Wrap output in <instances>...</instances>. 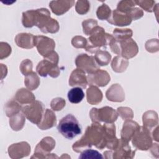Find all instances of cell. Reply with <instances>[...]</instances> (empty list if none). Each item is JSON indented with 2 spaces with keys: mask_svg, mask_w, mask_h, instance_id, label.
I'll return each mask as SVG.
<instances>
[{
  "mask_svg": "<svg viewBox=\"0 0 159 159\" xmlns=\"http://www.w3.org/2000/svg\"><path fill=\"white\" fill-rule=\"evenodd\" d=\"M107 21L115 25L124 26L129 25L132 22V19L127 13L115 10L112 12V14L107 19Z\"/></svg>",
  "mask_w": 159,
  "mask_h": 159,
  "instance_id": "cell-15",
  "label": "cell"
},
{
  "mask_svg": "<svg viewBox=\"0 0 159 159\" xmlns=\"http://www.w3.org/2000/svg\"><path fill=\"white\" fill-rule=\"evenodd\" d=\"M83 32L86 35H89L93 29L97 26L98 22L96 20L94 19H87L83 22Z\"/></svg>",
  "mask_w": 159,
  "mask_h": 159,
  "instance_id": "cell-31",
  "label": "cell"
},
{
  "mask_svg": "<svg viewBox=\"0 0 159 159\" xmlns=\"http://www.w3.org/2000/svg\"><path fill=\"white\" fill-rule=\"evenodd\" d=\"M22 24L25 27L36 25L43 33H55L59 29L58 22L52 19L50 12L44 8L23 12Z\"/></svg>",
  "mask_w": 159,
  "mask_h": 159,
  "instance_id": "cell-1",
  "label": "cell"
},
{
  "mask_svg": "<svg viewBox=\"0 0 159 159\" xmlns=\"http://www.w3.org/2000/svg\"><path fill=\"white\" fill-rule=\"evenodd\" d=\"M34 37L32 34L22 33L16 37L15 41L17 46L24 48H32L34 45Z\"/></svg>",
  "mask_w": 159,
  "mask_h": 159,
  "instance_id": "cell-18",
  "label": "cell"
},
{
  "mask_svg": "<svg viewBox=\"0 0 159 159\" xmlns=\"http://www.w3.org/2000/svg\"><path fill=\"white\" fill-rule=\"evenodd\" d=\"M30 152V147L25 142L14 143L8 148L9 155L12 158H20L27 157Z\"/></svg>",
  "mask_w": 159,
  "mask_h": 159,
  "instance_id": "cell-12",
  "label": "cell"
},
{
  "mask_svg": "<svg viewBox=\"0 0 159 159\" xmlns=\"http://www.w3.org/2000/svg\"><path fill=\"white\" fill-rule=\"evenodd\" d=\"M102 98V92L96 86L91 85L87 89V101L91 104L99 103Z\"/></svg>",
  "mask_w": 159,
  "mask_h": 159,
  "instance_id": "cell-20",
  "label": "cell"
},
{
  "mask_svg": "<svg viewBox=\"0 0 159 159\" xmlns=\"http://www.w3.org/2000/svg\"><path fill=\"white\" fill-rule=\"evenodd\" d=\"M114 152H111L112 158H132L135 155V151L131 150L128 143L119 140L117 148L114 150Z\"/></svg>",
  "mask_w": 159,
  "mask_h": 159,
  "instance_id": "cell-14",
  "label": "cell"
},
{
  "mask_svg": "<svg viewBox=\"0 0 159 159\" xmlns=\"http://www.w3.org/2000/svg\"><path fill=\"white\" fill-rule=\"evenodd\" d=\"M32 63L30 60L26 59L21 63L20 70L22 72V73L26 76L30 72H32Z\"/></svg>",
  "mask_w": 159,
  "mask_h": 159,
  "instance_id": "cell-33",
  "label": "cell"
},
{
  "mask_svg": "<svg viewBox=\"0 0 159 159\" xmlns=\"http://www.w3.org/2000/svg\"><path fill=\"white\" fill-rule=\"evenodd\" d=\"M132 144L134 147L139 150H148L152 145L150 131L144 127H140L132 137Z\"/></svg>",
  "mask_w": 159,
  "mask_h": 159,
  "instance_id": "cell-7",
  "label": "cell"
},
{
  "mask_svg": "<svg viewBox=\"0 0 159 159\" xmlns=\"http://www.w3.org/2000/svg\"><path fill=\"white\" fill-rule=\"evenodd\" d=\"M94 59L99 65L104 66L107 65L111 58V55L106 51L99 50L95 53Z\"/></svg>",
  "mask_w": 159,
  "mask_h": 159,
  "instance_id": "cell-25",
  "label": "cell"
},
{
  "mask_svg": "<svg viewBox=\"0 0 159 159\" xmlns=\"http://www.w3.org/2000/svg\"><path fill=\"white\" fill-rule=\"evenodd\" d=\"M114 38L117 40L129 39L132 35V31L130 29H116L113 32Z\"/></svg>",
  "mask_w": 159,
  "mask_h": 159,
  "instance_id": "cell-28",
  "label": "cell"
},
{
  "mask_svg": "<svg viewBox=\"0 0 159 159\" xmlns=\"http://www.w3.org/2000/svg\"><path fill=\"white\" fill-rule=\"evenodd\" d=\"M84 97V93L83 89L80 87H75L71 89L68 93V99L73 104L80 102Z\"/></svg>",
  "mask_w": 159,
  "mask_h": 159,
  "instance_id": "cell-21",
  "label": "cell"
},
{
  "mask_svg": "<svg viewBox=\"0 0 159 159\" xmlns=\"http://www.w3.org/2000/svg\"><path fill=\"white\" fill-rule=\"evenodd\" d=\"M25 122V117L23 114L17 113L15 114L14 117H11L9 120V124L11 127L14 130H19L23 126Z\"/></svg>",
  "mask_w": 159,
  "mask_h": 159,
  "instance_id": "cell-26",
  "label": "cell"
},
{
  "mask_svg": "<svg viewBox=\"0 0 159 159\" xmlns=\"http://www.w3.org/2000/svg\"><path fill=\"white\" fill-rule=\"evenodd\" d=\"M88 83L91 85H96L98 86H104L110 81V76L108 73L100 69L96 72L88 74Z\"/></svg>",
  "mask_w": 159,
  "mask_h": 159,
  "instance_id": "cell-13",
  "label": "cell"
},
{
  "mask_svg": "<svg viewBox=\"0 0 159 159\" xmlns=\"http://www.w3.org/2000/svg\"><path fill=\"white\" fill-rule=\"evenodd\" d=\"M34 45L37 47L39 53L47 58L54 52L55 43L52 39L42 35H37L34 37Z\"/></svg>",
  "mask_w": 159,
  "mask_h": 159,
  "instance_id": "cell-8",
  "label": "cell"
},
{
  "mask_svg": "<svg viewBox=\"0 0 159 159\" xmlns=\"http://www.w3.org/2000/svg\"><path fill=\"white\" fill-rule=\"evenodd\" d=\"M16 99L20 104H27L34 101L35 98L32 93L25 89L22 88L17 92Z\"/></svg>",
  "mask_w": 159,
  "mask_h": 159,
  "instance_id": "cell-22",
  "label": "cell"
},
{
  "mask_svg": "<svg viewBox=\"0 0 159 159\" xmlns=\"http://www.w3.org/2000/svg\"><path fill=\"white\" fill-rule=\"evenodd\" d=\"M24 83L29 90H34L39 86L40 80L36 73L32 71L26 75Z\"/></svg>",
  "mask_w": 159,
  "mask_h": 159,
  "instance_id": "cell-24",
  "label": "cell"
},
{
  "mask_svg": "<svg viewBox=\"0 0 159 159\" xmlns=\"http://www.w3.org/2000/svg\"><path fill=\"white\" fill-rule=\"evenodd\" d=\"M22 110L29 120L38 125L43 118L44 106L41 102L36 101L32 104L24 107Z\"/></svg>",
  "mask_w": 159,
  "mask_h": 159,
  "instance_id": "cell-6",
  "label": "cell"
},
{
  "mask_svg": "<svg viewBox=\"0 0 159 159\" xmlns=\"http://www.w3.org/2000/svg\"><path fill=\"white\" fill-rule=\"evenodd\" d=\"M56 122L57 119L55 114L47 109L40 123L37 126L42 130H47L53 127L56 124Z\"/></svg>",
  "mask_w": 159,
  "mask_h": 159,
  "instance_id": "cell-19",
  "label": "cell"
},
{
  "mask_svg": "<svg viewBox=\"0 0 159 159\" xmlns=\"http://www.w3.org/2000/svg\"><path fill=\"white\" fill-rule=\"evenodd\" d=\"M79 158L83 159H99L103 158L102 155L96 150L91 149H86L81 152Z\"/></svg>",
  "mask_w": 159,
  "mask_h": 159,
  "instance_id": "cell-27",
  "label": "cell"
},
{
  "mask_svg": "<svg viewBox=\"0 0 159 159\" xmlns=\"http://www.w3.org/2000/svg\"><path fill=\"white\" fill-rule=\"evenodd\" d=\"M96 14L98 17L101 20L108 19L111 16V9L106 4H103L98 7Z\"/></svg>",
  "mask_w": 159,
  "mask_h": 159,
  "instance_id": "cell-30",
  "label": "cell"
},
{
  "mask_svg": "<svg viewBox=\"0 0 159 159\" xmlns=\"http://www.w3.org/2000/svg\"><path fill=\"white\" fill-rule=\"evenodd\" d=\"M118 41L119 43V55L126 59L132 58L136 55L138 52V47L133 39L129 38Z\"/></svg>",
  "mask_w": 159,
  "mask_h": 159,
  "instance_id": "cell-11",
  "label": "cell"
},
{
  "mask_svg": "<svg viewBox=\"0 0 159 159\" xmlns=\"http://www.w3.org/2000/svg\"><path fill=\"white\" fill-rule=\"evenodd\" d=\"M88 81L85 73L81 69L75 70L70 76L69 80V85L71 86H80L83 88H85L88 84Z\"/></svg>",
  "mask_w": 159,
  "mask_h": 159,
  "instance_id": "cell-17",
  "label": "cell"
},
{
  "mask_svg": "<svg viewBox=\"0 0 159 159\" xmlns=\"http://www.w3.org/2000/svg\"><path fill=\"white\" fill-rule=\"evenodd\" d=\"M94 60V57L87 54H81L76 57L75 63L78 68L85 71L88 74H91L99 70V67Z\"/></svg>",
  "mask_w": 159,
  "mask_h": 159,
  "instance_id": "cell-9",
  "label": "cell"
},
{
  "mask_svg": "<svg viewBox=\"0 0 159 159\" xmlns=\"http://www.w3.org/2000/svg\"><path fill=\"white\" fill-rule=\"evenodd\" d=\"M157 116V113L153 111H148L145 112L143 116V127L148 130L155 125H157L158 117L155 119V117Z\"/></svg>",
  "mask_w": 159,
  "mask_h": 159,
  "instance_id": "cell-23",
  "label": "cell"
},
{
  "mask_svg": "<svg viewBox=\"0 0 159 159\" xmlns=\"http://www.w3.org/2000/svg\"><path fill=\"white\" fill-rule=\"evenodd\" d=\"M89 35V42H87L85 49L91 53H96L100 50L99 48L109 45L114 38L111 34H106L104 29L98 25L93 29Z\"/></svg>",
  "mask_w": 159,
  "mask_h": 159,
  "instance_id": "cell-2",
  "label": "cell"
},
{
  "mask_svg": "<svg viewBox=\"0 0 159 159\" xmlns=\"http://www.w3.org/2000/svg\"><path fill=\"white\" fill-rule=\"evenodd\" d=\"M57 129L63 137L70 140L81 133V127L78 120L71 114L66 115L60 120Z\"/></svg>",
  "mask_w": 159,
  "mask_h": 159,
  "instance_id": "cell-3",
  "label": "cell"
},
{
  "mask_svg": "<svg viewBox=\"0 0 159 159\" xmlns=\"http://www.w3.org/2000/svg\"><path fill=\"white\" fill-rule=\"evenodd\" d=\"M65 106V101L61 98L53 99L51 102V107L54 111H60Z\"/></svg>",
  "mask_w": 159,
  "mask_h": 159,
  "instance_id": "cell-34",
  "label": "cell"
},
{
  "mask_svg": "<svg viewBox=\"0 0 159 159\" xmlns=\"http://www.w3.org/2000/svg\"><path fill=\"white\" fill-rule=\"evenodd\" d=\"M20 109H21L20 106H19L17 102L13 101H11L6 105V113L7 116L11 117L19 113Z\"/></svg>",
  "mask_w": 159,
  "mask_h": 159,
  "instance_id": "cell-29",
  "label": "cell"
},
{
  "mask_svg": "<svg viewBox=\"0 0 159 159\" xmlns=\"http://www.w3.org/2000/svg\"><path fill=\"white\" fill-rule=\"evenodd\" d=\"M37 71L43 77L50 75L53 78H56L60 74L59 68L57 65L48 59L43 60L39 63L37 66Z\"/></svg>",
  "mask_w": 159,
  "mask_h": 159,
  "instance_id": "cell-10",
  "label": "cell"
},
{
  "mask_svg": "<svg viewBox=\"0 0 159 159\" xmlns=\"http://www.w3.org/2000/svg\"><path fill=\"white\" fill-rule=\"evenodd\" d=\"M140 127L137 122L132 120H127L125 122L121 132L122 140L128 143Z\"/></svg>",
  "mask_w": 159,
  "mask_h": 159,
  "instance_id": "cell-16",
  "label": "cell"
},
{
  "mask_svg": "<svg viewBox=\"0 0 159 159\" xmlns=\"http://www.w3.org/2000/svg\"><path fill=\"white\" fill-rule=\"evenodd\" d=\"M71 43L73 46L76 48H85L87 45V40L85 38L81 36H76L72 39Z\"/></svg>",
  "mask_w": 159,
  "mask_h": 159,
  "instance_id": "cell-32",
  "label": "cell"
},
{
  "mask_svg": "<svg viewBox=\"0 0 159 159\" xmlns=\"http://www.w3.org/2000/svg\"><path fill=\"white\" fill-rule=\"evenodd\" d=\"M90 117L93 122H99L100 121L106 123H112L117 118V114L112 108L104 107L98 109L93 108L90 112Z\"/></svg>",
  "mask_w": 159,
  "mask_h": 159,
  "instance_id": "cell-4",
  "label": "cell"
},
{
  "mask_svg": "<svg viewBox=\"0 0 159 159\" xmlns=\"http://www.w3.org/2000/svg\"><path fill=\"white\" fill-rule=\"evenodd\" d=\"M55 146V142L53 138L47 137L43 138L37 145L34 155L31 157L38 158H58L57 155L52 156L53 153H49Z\"/></svg>",
  "mask_w": 159,
  "mask_h": 159,
  "instance_id": "cell-5",
  "label": "cell"
}]
</instances>
